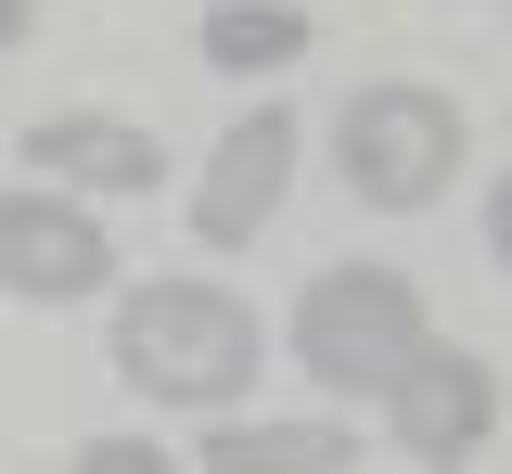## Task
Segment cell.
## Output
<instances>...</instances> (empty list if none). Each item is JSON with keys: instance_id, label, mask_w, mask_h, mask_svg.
I'll return each mask as SVG.
<instances>
[{"instance_id": "obj_1", "label": "cell", "mask_w": 512, "mask_h": 474, "mask_svg": "<svg viewBox=\"0 0 512 474\" xmlns=\"http://www.w3.org/2000/svg\"><path fill=\"white\" fill-rule=\"evenodd\" d=\"M116 372L141 385V398L218 410L256 372V308H231L218 282H141V295L116 308Z\"/></svg>"}, {"instance_id": "obj_2", "label": "cell", "mask_w": 512, "mask_h": 474, "mask_svg": "<svg viewBox=\"0 0 512 474\" xmlns=\"http://www.w3.org/2000/svg\"><path fill=\"white\" fill-rule=\"evenodd\" d=\"M295 359H308L320 385H397L410 359H423V295L397 270H320L308 308H295Z\"/></svg>"}, {"instance_id": "obj_3", "label": "cell", "mask_w": 512, "mask_h": 474, "mask_svg": "<svg viewBox=\"0 0 512 474\" xmlns=\"http://www.w3.org/2000/svg\"><path fill=\"white\" fill-rule=\"evenodd\" d=\"M448 167H461V116H448L436 90H359L346 103V180L372 205L448 193Z\"/></svg>"}, {"instance_id": "obj_4", "label": "cell", "mask_w": 512, "mask_h": 474, "mask_svg": "<svg viewBox=\"0 0 512 474\" xmlns=\"http://www.w3.org/2000/svg\"><path fill=\"white\" fill-rule=\"evenodd\" d=\"M103 231L77 218L64 193H0V282L13 295H39V308H64V295H103Z\"/></svg>"}, {"instance_id": "obj_5", "label": "cell", "mask_w": 512, "mask_h": 474, "mask_svg": "<svg viewBox=\"0 0 512 474\" xmlns=\"http://www.w3.org/2000/svg\"><path fill=\"white\" fill-rule=\"evenodd\" d=\"M384 398H397V436H410L423 462H474V449H487V423H500V372H487V359H461V346H423Z\"/></svg>"}, {"instance_id": "obj_6", "label": "cell", "mask_w": 512, "mask_h": 474, "mask_svg": "<svg viewBox=\"0 0 512 474\" xmlns=\"http://www.w3.org/2000/svg\"><path fill=\"white\" fill-rule=\"evenodd\" d=\"M282 180H295V116L256 103L244 129L218 141V167H205V193H192V231H205V244H256V218L282 205Z\"/></svg>"}, {"instance_id": "obj_7", "label": "cell", "mask_w": 512, "mask_h": 474, "mask_svg": "<svg viewBox=\"0 0 512 474\" xmlns=\"http://www.w3.org/2000/svg\"><path fill=\"white\" fill-rule=\"evenodd\" d=\"M26 167H52V180H77V193H154V141L116 129V116H52V129H26Z\"/></svg>"}, {"instance_id": "obj_8", "label": "cell", "mask_w": 512, "mask_h": 474, "mask_svg": "<svg viewBox=\"0 0 512 474\" xmlns=\"http://www.w3.org/2000/svg\"><path fill=\"white\" fill-rule=\"evenodd\" d=\"M346 462H359V449H346L333 423H218L192 474H346Z\"/></svg>"}, {"instance_id": "obj_9", "label": "cell", "mask_w": 512, "mask_h": 474, "mask_svg": "<svg viewBox=\"0 0 512 474\" xmlns=\"http://www.w3.org/2000/svg\"><path fill=\"white\" fill-rule=\"evenodd\" d=\"M295 52H308V13H295V0H218V13H205V65H231V77L295 65Z\"/></svg>"}, {"instance_id": "obj_10", "label": "cell", "mask_w": 512, "mask_h": 474, "mask_svg": "<svg viewBox=\"0 0 512 474\" xmlns=\"http://www.w3.org/2000/svg\"><path fill=\"white\" fill-rule=\"evenodd\" d=\"M77 474H180V462H167L154 436H90V449H77Z\"/></svg>"}, {"instance_id": "obj_11", "label": "cell", "mask_w": 512, "mask_h": 474, "mask_svg": "<svg viewBox=\"0 0 512 474\" xmlns=\"http://www.w3.org/2000/svg\"><path fill=\"white\" fill-rule=\"evenodd\" d=\"M26 13H39V0H0V52H13V39H26Z\"/></svg>"}]
</instances>
